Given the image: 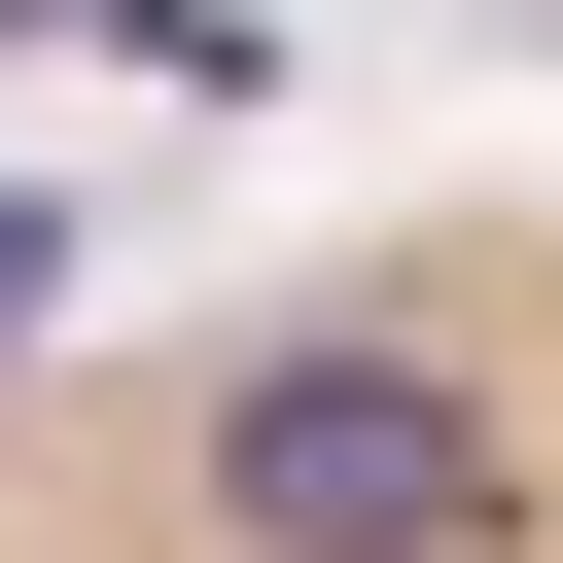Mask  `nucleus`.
Segmentation results:
<instances>
[{"label":"nucleus","instance_id":"nucleus-1","mask_svg":"<svg viewBox=\"0 0 563 563\" xmlns=\"http://www.w3.org/2000/svg\"><path fill=\"white\" fill-rule=\"evenodd\" d=\"M211 528L246 563H493V387L282 352V387H211Z\"/></svg>","mask_w":563,"mask_h":563},{"label":"nucleus","instance_id":"nucleus-2","mask_svg":"<svg viewBox=\"0 0 563 563\" xmlns=\"http://www.w3.org/2000/svg\"><path fill=\"white\" fill-rule=\"evenodd\" d=\"M35 282H70V211H0V317H35Z\"/></svg>","mask_w":563,"mask_h":563}]
</instances>
